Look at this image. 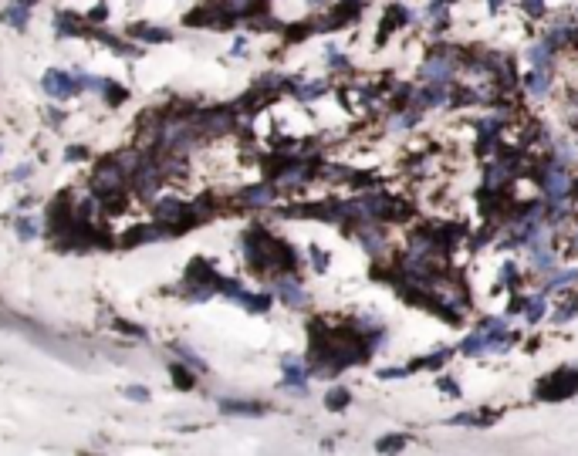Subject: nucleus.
<instances>
[{"mask_svg": "<svg viewBox=\"0 0 578 456\" xmlns=\"http://www.w3.org/2000/svg\"><path fill=\"white\" fill-rule=\"evenodd\" d=\"M274 294L284 304H291V307H305V304H308V291L298 284V278H291V274L274 280Z\"/></svg>", "mask_w": 578, "mask_h": 456, "instance_id": "7", "label": "nucleus"}, {"mask_svg": "<svg viewBox=\"0 0 578 456\" xmlns=\"http://www.w3.org/2000/svg\"><path fill=\"white\" fill-rule=\"evenodd\" d=\"M494 416H484V412H457L450 416V426H491Z\"/></svg>", "mask_w": 578, "mask_h": 456, "instance_id": "22", "label": "nucleus"}, {"mask_svg": "<svg viewBox=\"0 0 578 456\" xmlns=\"http://www.w3.org/2000/svg\"><path fill=\"white\" fill-rule=\"evenodd\" d=\"M126 396H129V399H139V403H146V399H149V392H146L142 385H129V389H126Z\"/></svg>", "mask_w": 578, "mask_h": 456, "instance_id": "39", "label": "nucleus"}, {"mask_svg": "<svg viewBox=\"0 0 578 456\" xmlns=\"http://www.w3.org/2000/svg\"><path fill=\"white\" fill-rule=\"evenodd\" d=\"M538 189L545 203H572L575 196V176H572V166L558 162V159H548L541 176H538Z\"/></svg>", "mask_w": 578, "mask_h": 456, "instance_id": "1", "label": "nucleus"}, {"mask_svg": "<svg viewBox=\"0 0 578 456\" xmlns=\"http://www.w3.org/2000/svg\"><path fill=\"white\" fill-rule=\"evenodd\" d=\"M413 369H382L379 372V379H402V375H409Z\"/></svg>", "mask_w": 578, "mask_h": 456, "instance_id": "38", "label": "nucleus"}, {"mask_svg": "<svg viewBox=\"0 0 578 456\" xmlns=\"http://www.w3.org/2000/svg\"><path fill=\"white\" fill-rule=\"evenodd\" d=\"M525 58H527V65L538 68V71H554V48L545 41V37L534 41V44H527Z\"/></svg>", "mask_w": 578, "mask_h": 456, "instance_id": "11", "label": "nucleus"}, {"mask_svg": "<svg viewBox=\"0 0 578 456\" xmlns=\"http://www.w3.org/2000/svg\"><path fill=\"white\" fill-rule=\"evenodd\" d=\"M78 85H81V88H88V92L105 88V81H102V78H92V75H78Z\"/></svg>", "mask_w": 578, "mask_h": 456, "instance_id": "34", "label": "nucleus"}, {"mask_svg": "<svg viewBox=\"0 0 578 456\" xmlns=\"http://www.w3.org/2000/svg\"><path fill=\"white\" fill-rule=\"evenodd\" d=\"M504 7H507V0H487V10H491V14H498Z\"/></svg>", "mask_w": 578, "mask_h": 456, "instance_id": "42", "label": "nucleus"}, {"mask_svg": "<svg viewBox=\"0 0 578 456\" xmlns=\"http://www.w3.org/2000/svg\"><path fill=\"white\" fill-rule=\"evenodd\" d=\"M348 399H352V396H348V389L339 385V389H332V392L325 396V405H328V409H342V405H348Z\"/></svg>", "mask_w": 578, "mask_h": 456, "instance_id": "28", "label": "nucleus"}, {"mask_svg": "<svg viewBox=\"0 0 578 456\" xmlns=\"http://www.w3.org/2000/svg\"><path fill=\"white\" fill-rule=\"evenodd\" d=\"M308 253H312V264H315V271H318V274H325V271H328V253H321L318 247H312Z\"/></svg>", "mask_w": 578, "mask_h": 456, "instance_id": "33", "label": "nucleus"}, {"mask_svg": "<svg viewBox=\"0 0 578 456\" xmlns=\"http://www.w3.org/2000/svg\"><path fill=\"white\" fill-rule=\"evenodd\" d=\"M328 92V81H321V78H315V81H301V85H294V95L301 101H315L321 99Z\"/></svg>", "mask_w": 578, "mask_h": 456, "instance_id": "19", "label": "nucleus"}, {"mask_svg": "<svg viewBox=\"0 0 578 456\" xmlns=\"http://www.w3.org/2000/svg\"><path fill=\"white\" fill-rule=\"evenodd\" d=\"M230 298H234L237 304H244L247 311H267V307H271V294H250V291H244V287H237Z\"/></svg>", "mask_w": 578, "mask_h": 456, "instance_id": "16", "label": "nucleus"}, {"mask_svg": "<svg viewBox=\"0 0 578 456\" xmlns=\"http://www.w3.org/2000/svg\"><path fill=\"white\" fill-rule=\"evenodd\" d=\"M173 379H176V385H180V389H189V385H193V375H186L180 365H173Z\"/></svg>", "mask_w": 578, "mask_h": 456, "instance_id": "37", "label": "nucleus"}, {"mask_svg": "<svg viewBox=\"0 0 578 456\" xmlns=\"http://www.w3.org/2000/svg\"><path fill=\"white\" fill-rule=\"evenodd\" d=\"M355 237H359L362 251L372 253V257H382V253H386V247H389V240H386V230L379 227V223H359V227H355Z\"/></svg>", "mask_w": 578, "mask_h": 456, "instance_id": "6", "label": "nucleus"}, {"mask_svg": "<svg viewBox=\"0 0 578 456\" xmlns=\"http://www.w3.org/2000/svg\"><path fill=\"white\" fill-rule=\"evenodd\" d=\"M27 17H31L27 3H17V0H14V7H7L0 14V21H7V24H14V27H27Z\"/></svg>", "mask_w": 578, "mask_h": 456, "instance_id": "23", "label": "nucleus"}, {"mask_svg": "<svg viewBox=\"0 0 578 456\" xmlns=\"http://www.w3.org/2000/svg\"><path fill=\"white\" fill-rule=\"evenodd\" d=\"M464 65V51L460 48H440L433 51L426 61L420 65V81H433V85H450L460 75Z\"/></svg>", "mask_w": 578, "mask_h": 456, "instance_id": "2", "label": "nucleus"}, {"mask_svg": "<svg viewBox=\"0 0 578 456\" xmlns=\"http://www.w3.org/2000/svg\"><path fill=\"white\" fill-rule=\"evenodd\" d=\"M281 369H284V385H288L291 392L305 396V392H308V385H305V379H308V369H305V365H301L294 355H284Z\"/></svg>", "mask_w": 578, "mask_h": 456, "instance_id": "10", "label": "nucleus"}, {"mask_svg": "<svg viewBox=\"0 0 578 456\" xmlns=\"http://www.w3.org/2000/svg\"><path fill=\"white\" fill-rule=\"evenodd\" d=\"M440 392H447L450 399H460V385L453 375H440Z\"/></svg>", "mask_w": 578, "mask_h": 456, "instance_id": "32", "label": "nucleus"}, {"mask_svg": "<svg viewBox=\"0 0 578 456\" xmlns=\"http://www.w3.org/2000/svg\"><path fill=\"white\" fill-rule=\"evenodd\" d=\"M572 253H578V217H575V223H572Z\"/></svg>", "mask_w": 578, "mask_h": 456, "instance_id": "44", "label": "nucleus"}, {"mask_svg": "<svg viewBox=\"0 0 578 456\" xmlns=\"http://www.w3.org/2000/svg\"><path fill=\"white\" fill-rule=\"evenodd\" d=\"M65 159H68V162H75V159H85V149H81V146H71V149L65 152Z\"/></svg>", "mask_w": 578, "mask_h": 456, "instance_id": "41", "label": "nucleus"}, {"mask_svg": "<svg viewBox=\"0 0 578 456\" xmlns=\"http://www.w3.org/2000/svg\"><path fill=\"white\" fill-rule=\"evenodd\" d=\"M450 355H453L450 348H436V352L430 355V358H423V362H420V369H440V365L447 362Z\"/></svg>", "mask_w": 578, "mask_h": 456, "instance_id": "29", "label": "nucleus"}, {"mask_svg": "<svg viewBox=\"0 0 578 456\" xmlns=\"http://www.w3.org/2000/svg\"><path fill=\"white\" fill-rule=\"evenodd\" d=\"M575 314H578V298H568V301H561L552 311V325H565V321H572Z\"/></svg>", "mask_w": 578, "mask_h": 456, "instance_id": "24", "label": "nucleus"}, {"mask_svg": "<svg viewBox=\"0 0 578 456\" xmlns=\"http://www.w3.org/2000/svg\"><path fill=\"white\" fill-rule=\"evenodd\" d=\"M521 88H525L527 99H534V101L548 99L554 88V71H538V68H531V71L521 78Z\"/></svg>", "mask_w": 578, "mask_h": 456, "instance_id": "5", "label": "nucleus"}, {"mask_svg": "<svg viewBox=\"0 0 578 456\" xmlns=\"http://www.w3.org/2000/svg\"><path fill=\"white\" fill-rule=\"evenodd\" d=\"M328 68L332 71H345L348 68V61H345V54L339 48H328Z\"/></svg>", "mask_w": 578, "mask_h": 456, "instance_id": "31", "label": "nucleus"}, {"mask_svg": "<svg viewBox=\"0 0 578 456\" xmlns=\"http://www.w3.org/2000/svg\"><path fill=\"white\" fill-rule=\"evenodd\" d=\"M17 3H27V7H31V3H34V0H17Z\"/></svg>", "mask_w": 578, "mask_h": 456, "instance_id": "45", "label": "nucleus"}, {"mask_svg": "<svg viewBox=\"0 0 578 456\" xmlns=\"http://www.w3.org/2000/svg\"><path fill=\"white\" fill-rule=\"evenodd\" d=\"M420 122H423V112H416L413 105H406V108H393V112H389V122H386V126H389V132L399 135V132H413Z\"/></svg>", "mask_w": 578, "mask_h": 456, "instance_id": "12", "label": "nucleus"}, {"mask_svg": "<svg viewBox=\"0 0 578 456\" xmlns=\"http://www.w3.org/2000/svg\"><path fill=\"white\" fill-rule=\"evenodd\" d=\"M183 213H186V206H183V203H176V200H162L156 206L159 220H176V217H183Z\"/></svg>", "mask_w": 578, "mask_h": 456, "instance_id": "25", "label": "nucleus"}, {"mask_svg": "<svg viewBox=\"0 0 578 456\" xmlns=\"http://www.w3.org/2000/svg\"><path fill=\"white\" fill-rule=\"evenodd\" d=\"M250 3H254V0H223V7H227L230 14H244Z\"/></svg>", "mask_w": 578, "mask_h": 456, "instance_id": "36", "label": "nucleus"}, {"mask_svg": "<svg viewBox=\"0 0 578 456\" xmlns=\"http://www.w3.org/2000/svg\"><path fill=\"white\" fill-rule=\"evenodd\" d=\"M122 179H126V169L119 166V162H102V169L95 173V189L99 193H105V189H119L122 186Z\"/></svg>", "mask_w": 578, "mask_h": 456, "instance_id": "13", "label": "nucleus"}, {"mask_svg": "<svg viewBox=\"0 0 578 456\" xmlns=\"http://www.w3.org/2000/svg\"><path fill=\"white\" fill-rule=\"evenodd\" d=\"M518 284H521V267L514 260H504L498 267V287L507 291V287H518Z\"/></svg>", "mask_w": 578, "mask_h": 456, "instance_id": "20", "label": "nucleus"}, {"mask_svg": "<svg viewBox=\"0 0 578 456\" xmlns=\"http://www.w3.org/2000/svg\"><path fill=\"white\" fill-rule=\"evenodd\" d=\"M220 409H223L227 416H264V409L257 403H237V399H223Z\"/></svg>", "mask_w": 578, "mask_h": 456, "instance_id": "21", "label": "nucleus"}, {"mask_svg": "<svg viewBox=\"0 0 578 456\" xmlns=\"http://www.w3.org/2000/svg\"><path fill=\"white\" fill-rule=\"evenodd\" d=\"M545 41H548L554 51L568 48V44H578V21L575 17H568V14L554 17L552 24L545 27Z\"/></svg>", "mask_w": 578, "mask_h": 456, "instance_id": "4", "label": "nucleus"}, {"mask_svg": "<svg viewBox=\"0 0 578 456\" xmlns=\"http://www.w3.org/2000/svg\"><path fill=\"white\" fill-rule=\"evenodd\" d=\"M575 284H578V267H552L541 278V291L548 294V291H565V287H575Z\"/></svg>", "mask_w": 578, "mask_h": 456, "instance_id": "9", "label": "nucleus"}, {"mask_svg": "<svg viewBox=\"0 0 578 456\" xmlns=\"http://www.w3.org/2000/svg\"><path fill=\"white\" fill-rule=\"evenodd\" d=\"M44 92L51 99H71L78 92V78H71L68 71H48L44 75Z\"/></svg>", "mask_w": 578, "mask_h": 456, "instance_id": "8", "label": "nucleus"}, {"mask_svg": "<svg viewBox=\"0 0 578 456\" xmlns=\"http://www.w3.org/2000/svg\"><path fill=\"white\" fill-rule=\"evenodd\" d=\"M17 237H21V240H34V237H37V223H34L31 217H21V220H17Z\"/></svg>", "mask_w": 578, "mask_h": 456, "instance_id": "30", "label": "nucleus"}, {"mask_svg": "<svg viewBox=\"0 0 578 456\" xmlns=\"http://www.w3.org/2000/svg\"><path fill=\"white\" fill-rule=\"evenodd\" d=\"M308 176H312V166H305V162H291L288 169L278 176V186H298V183H305Z\"/></svg>", "mask_w": 578, "mask_h": 456, "instance_id": "17", "label": "nucleus"}, {"mask_svg": "<svg viewBox=\"0 0 578 456\" xmlns=\"http://www.w3.org/2000/svg\"><path fill=\"white\" fill-rule=\"evenodd\" d=\"M274 186H254V189H247L240 200H244V206H271L274 203Z\"/></svg>", "mask_w": 578, "mask_h": 456, "instance_id": "18", "label": "nucleus"}, {"mask_svg": "<svg viewBox=\"0 0 578 456\" xmlns=\"http://www.w3.org/2000/svg\"><path fill=\"white\" fill-rule=\"evenodd\" d=\"M176 352H180V358H183V362H189V365H193V369H203V362H200V358H196V355L189 352V348H176Z\"/></svg>", "mask_w": 578, "mask_h": 456, "instance_id": "40", "label": "nucleus"}, {"mask_svg": "<svg viewBox=\"0 0 578 456\" xmlns=\"http://www.w3.org/2000/svg\"><path fill=\"white\" fill-rule=\"evenodd\" d=\"M27 176H31V166H21V169L10 173V179H27Z\"/></svg>", "mask_w": 578, "mask_h": 456, "instance_id": "43", "label": "nucleus"}, {"mask_svg": "<svg viewBox=\"0 0 578 456\" xmlns=\"http://www.w3.org/2000/svg\"><path fill=\"white\" fill-rule=\"evenodd\" d=\"M159 176H162V166H156V162L139 166V169H135V189H139V193H153Z\"/></svg>", "mask_w": 578, "mask_h": 456, "instance_id": "15", "label": "nucleus"}, {"mask_svg": "<svg viewBox=\"0 0 578 456\" xmlns=\"http://www.w3.org/2000/svg\"><path fill=\"white\" fill-rule=\"evenodd\" d=\"M406 446V436H393V439H379V450L386 453V450H402Z\"/></svg>", "mask_w": 578, "mask_h": 456, "instance_id": "35", "label": "nucleus"}, {"mask_svg": "<svg viewBox=\"0 0 578 456\" xmlns=\"http://www.w3.org/2000/svg\"><path fill=\"white\" fill-rule=\"evenodd\" d=\"M159 139H162V149L189 152L203 142V128L196 126V119H193V122H189V119H169V122L162 126V132H159Z\"/></svg>", "mask_w": 578, "mask_h": 456, "instance_id": "3", "label": "nucleus"}, {"mask_svg": "<svg viewBox=\"0 0 578 456\" xmlns=\"http://www.w3.org/2000/svg\"><path fill=\"white\" fill-rule=\"evenodd\" d=\"M545 10H548V0H521V14L525 17H545Z\"/></svg>", "mask_w": 578, "mask_h": 456, "instance_id": "26", "label": "nucleus"}, {"mask_svg": "<svg viewBox=\"0 0 578 456\" xmlns=\"http://www.w3.org/2000/svg\"><path fill=\"white\" fill-rule=\"evenodd\" d=\"M545 314H548L545 291H541V294H527V298H521V321H525V325H538Z\"/></svg>", "mask_w": 578, "mask_h": 456, "instance_id": "14", "label": "nucleus"}, {"mask_svg": "<svg viewBox=\"0 0 578 456\" xmlns=\"http://www.w3.org/2000/svg\"><path fill=\"white\" fill-rule=\"evenodd\" d=\"M132 34L142 37V41H169V37H173L169 31H159V27H135Z\"/></svg>", "mask_w": 578, "mask_h": 456, "instance_id": "27", "label": "nucleus"}]
</instances>
